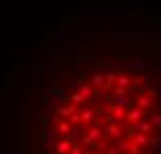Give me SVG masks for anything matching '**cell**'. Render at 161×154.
I'll list each match as a JSON object with an SVG mask.
<instances>
[{
	"label": "cell",
	"mask_w": 161,
	"mask_h": 154,
	"mask_svg": "<svg viewBox=\"0 0 161 154\" xmlns=\"http://www.w3.org/2000/svg\"><path fill=\"white\" fill-rule=\"evenodd\" d=\"M17 154H161V31L50 40L17 90Z\"/></svg>",
	"instance_id": "6da1fadb"
}]
</instances>
